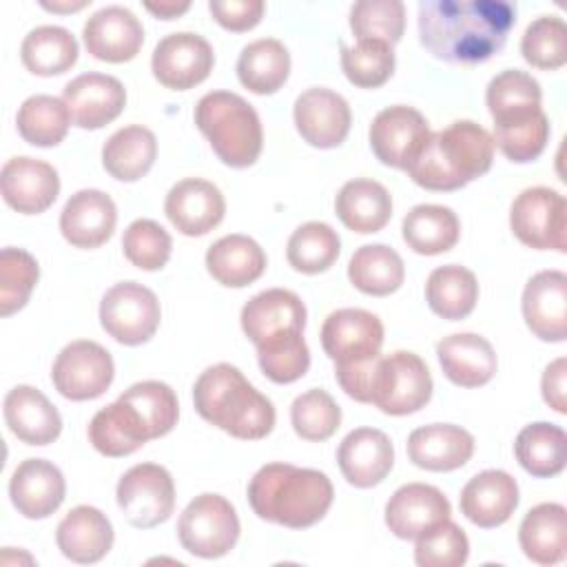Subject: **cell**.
Instances as JSON below:
<instances>
[{
    "instance_id": "cell-54",
    "label": "cell",
    "mask_w": 567,
    "mask_h": 567,
    "mask_svg": "<svg viewBox=\"0 0 567 567\" xmlns=\"http://www.w3.org/2000/svg\"><path fill=\"white\" fill-rule=\"evenodd\" d=\"M540 100H543V91L538 80L518 69L501 71L489 80L485 91V102L492 117L509 111H518V109L540 106Z\"/></svg>"
},
{
    "instance_id": "cell-46",
    "label": "cell",
    "mask_w": 567,
    "mask_h": 567,
    "mask_svg": "<svg viewBox=\"0 0 567 567\" xmlns=\"http://www.w3.org/2000/svg\"><path fill=\"white\" fill-rule=\"evenodd\" d=\"M255 348L261 372L275 383H292L310 368V350L303 332H284Z\"/></svg>"
},
{
    "instance_id": "cell-22",
    "label": "cell",
    "mask_w": 567,
    "mask_h": 567,
    "mask_svg": "<svg viewBox=\"0 0 567 567\" xmlns=\"http://www.w3.org/2000/svg\"><path fill=\"white\" fill-rule=\"evenodd\" d=\"M115 221V202L97 188H82L66 199L60 213V233L75 248H100L111 239Z\"/></svg>"
},
{
    "instance_id": "cell-30",
    "label": "cell",
    "mask_w": 567,
    "mask_h": 567,
    "mask_svg": "<svg viewBox=\"0 0 567 567\" xmlns=\"http://www.w3.org/2000/svg\"><path fill=\"white\" fill-rule=\"evenodd\" d=\"M55 543L69 560L91 565L111 551L113 525L97 507L78 505L60 520Z\"/></svg>"
},
{
    "instance_id": "cell-13",
    "label": "cell",
    "mask_w": 567,
    "mask_h": 567,
    "mask_svg": "<svg viewBox=\"0 0 567 567\" xmlns=\"http://www.w3.org/2000/svg\"><path fill=\"white\" fill-rule=\"evenodd\" d=\"M430 137L427 120L412 106L394 104L379 111L370 124V146L379 162L408 171Z\"/></svg>"
},
{
    "instance_id": "cell-34",
    "label": "cell",
    "mask_w": 567,
    "mask_h": 567,
    "mask_svg": "<svg viewBox=\"0 0 567 567\" xmlns=\"http://www.w3.org/2000/svg\"><path fill=\"white\" fill-rule=\"evenodd\" d=\"M492 120V142L507 159L516 164H527L545 151L549 140V120L540 106L512 111Z\"/></svg>"
},
{
    "instance_id": "cell-12",
    "label": "cell",
    "mask_w": 567,
    "mask_h": 567,
    "mask_svg": "<svg viewBox=\"0 0 567 567\" xmlns=\"http://www.w3.org/2000/svg\"><path fill=\"white\" fill-rule=\"evenodd\" d=\"M215 53L206 38L193 31L164 35L151 58L155 80L173 91H188L213 71Z\"/></svg>"
},
{
    "instance_id": "cell-53",
    "label": "cell",
    "mask_w": 567,
    "mask_h": 567,
    "mask_svg": "<svg viewBox=\"0 0 567 567\" xmlns=\"http://www.w3.org/2000/svg\"><path fill=\"white\" fill-rule=\"evenodd\" d=\"M467 556L470 540L450 518L416 538L414 560L419 567H461Z\"/></svg>"
},
{
    "instance_id": "cell-4",
    "label": "cell",
    "mask_w": 567,
    "mask_h": 567,
    "mask_svg": "<svg viewBox=\"0 0 567 567\" xmlns=\"http://www.w3.org/2000/svg\"><path fill=\"white\" fill-rule=\"evenodd\" d=\"M492 159V135L472 120H458L430 133L423 151L408 166V175L425 190H456L485 175Z\"/></svg>"
},
{
    "instance_id": "cell-31",
    "label": "cell",
    "mask_w": 567,
    "mask_h": 567,
    "mask_svg": "<svg viewBox=\"0 0 567 567\" xmlns=\"http://www.w3.org/2000/svg\"><path fill=\"white\" fill-rule=\"evenodd\" d=\"M334 213L352 233H379L392 217V197L374 179H350L337 193Z\"/></svg>"
},
{
    "instance_id": "cell-48",
    "label": "cell",
    "mask_w": 567,
    "mask_h": 567,
    "mask_svg": "<svg viewBox=\"0 0 567 567\" xmlns=\"http://www.w3.org/2000/svg\"><path fill=\"white\" fill-rule=\"evenodd\" d=\"M520 53L527 64L556 71L567 62V24L558 16H540L527 24Z\"/></svg>"
},
{
    "instance_id": "cell-20",
    "label": "cell",
    "mask_w": 567,
    "mask_h": 567,
    "mask_svg": "<svg viewBox=\"0 0 567 567\" xmlns=\"http://www.w3.org/2000/svg\"><path fill=\"white\" fill-rule=\"evenodd\" d=\"M164 213L182 235L202 237L221 224L226 202L213 182L186 177L168 190Z\"/></svg>"
},
{
    "instance_id": "cell-41",
    "label": "cell",
    "mask_w": 567,
    "mask_h": 567,
    "mask_svg": "<svg viewBox=\"0 0 567 567\" xmlns=\"http://www.w3.org/2000/svg\"><path fill=\"white\" fill-rule=\"evenodd\" d=\"M425 299L434 315L447 321H458L474 310L478 299V281L465 266H439L425 281Z\"/></svg>"
},
{
    "instance_id": "cell-18",
    "label": "cell",
    "mask_w": 567,
    "mask_h": 567,
    "mask_svg": "<svg viewBox=\"0 0 567 567\" xmlns=\"http://www.w3.org/2000/svg\"><path fill=\"white\" fill-rule=\"evenodd\" d=\"M62 102L75 126L93 131L106 126L122 113L126 91L124 84L113 75L82 73L64 86Z\"/></svg>"
},
{
    "instance_id": "cell-14",
    "label": "cell",
    "mask_w": 567,
    "mask_h": 567,
    "mask_svg": "<svg viewBox=\"0 0 567 567\" xmlns=\"http://www.w3.org/2000/svg\"><path fill=\"white\" fill-rule=\"evenodd\" d=\"M321 346L334 365L372 359L381 354L383 323L363 308L334 310L321 326Z\"/></svg>"
},
{
    "instance_id": "cell-29",
    "label": "cell",
    "mask_w": 567,
    "mask_h": 567,
    "mask_svg": "<svg viewBox=\"0 0 567 567\" xmlns=\"http://www.w3.org/2000/svg\"><path fill=\"white\" fill-rule=\"evenodd\" d=\"M2 408L9 430L27 445H49L62 432L60 412L38 388H11Z\"/></svg>"
},
{
    "instance_id": "cell-15",
    "label": "cell",
    "mask_w": 567,
    "mask_h": 567,
    "mask_svg": "<svg viewBox=\"0 0 567 567\" xmlns=\"http://www.w3.org/2000/svg\"><path fill=\"white\" fill-rule=\"evenodd\" d=\"M292 115L299 135L315 148H334L350 133L352 113L346 97L323 86L303 91L295 100Z\"/></svg>"
},
{
    "instance_id": "cell-36",
    "label": "cell",
    "mask_w": 567,
    "mask_h": 567,
    "mask_svg": "<svg viewBox=\"0 0 567 567\" xmlns=\"http://www.w3.org/2000/svg\"><path fill=\"white\" fill-rule=\"evenodd\" d=\"M403 241L419 255H441L456 246L461 221L441 204H419L403 217Z\"/></svg>"
},
{
    "instance_id": "cell-43",
    "label": "cell",
    "mask_w": 567,
    "mask_h": 567,
    "mask_svg": "<svg viewBox=\"0 0 567 567\" xmlns=\"http://www.w3.org/2000/svg\"><path fill=\"white\" fill-rule=\"evenodd\" d=\"M341 252V239L337 230L326 221H306L292 230L286 257L288 264L303 275H319L328 270Z\"/></svg>"
},
{
    "instance_id": "cell-51",
    "label": "cell",
    "mask_w": 567,
    "mask_h": 567,
    "mask_svg": "<svg viewBox=\"0 0 567 567\" xmlns=\"http://www.w3.org/2000/svg\"><path fill=\"white\" fill-rule=\"evenodd\" d=\"M295 432L306 441H326L341 425V408L326 390H308L290 405Z\"/></svg>"
},
{
    "instance_id": "cell-17",
    "label": "cell",
    "mask_w": 567,
    "mask_h": 567,
    "mask_svg": "<svg viewBox=\"0 0 567 567\" xmlns=\"http://www.w3.org/2000/svg\"><path fill=\"white\" fill-rule=\"evenodd\" d=\"M86 51L102 62H128L144 44V27L126 7L97 9L82 29Z\"/></svg>"
},
{
    "instance_id": "cell-7",
    "label": "cell",
    "mask_w": 567,
    "mask_h": 567,
    "mask_svg": "<svg viewBox=\"0 0 567 567\" xmlns=\"http://www.w3.org/2000/svg\"><path fill=\"white\" fill-rule=\"evenodd\" d=\"M182 547L199 558L226 556L239 538V518L230 501L219 494L195 496L177 520Z\"/></svg>"
},
{
    "instance_id": "cell-21",
    "label": "cell",
    "mask_w": 567,
    "mask_h": 567,
    "mask_svg": "<svg viewBox=\"0 0 567 567\" xmlns=\"http://www.w3.org/2000/svg\"><path fill=\"white\" fill-rule=\"evenodd\" d=\"M0 188L4 202L13 210L22 215H38L58 199L60 177L51 164L20 155L11 157L2 166Z\"/></svg>"
},
{
    "instance_id": "cell-39",
    "label": "cell",
    "mask_w": 567,
    "mask_h": 567,
    "mask_svg": "<svg viewBox=\"0 0 567 567\" xmlns=\"http://www.w3.org/2000/svg\"><path fill=\"white\" fill-rule=\"evenodd\" d=\"M290 75V53L275 38H259L246 44L237 60L239 82L257 93L270 95L284 86Z\"/></svg>"
},
{
    "instance_id": "cell-24",
    "label": "cell",
    "mask_w": 567,
    "mask_h": 567,
    "mask_svg": "<svg viewBox=\"0 0 567 567\" xmlns=\"http://www.w3.org/2000/svg\"><path fill=\"white\" fill-rule=\"evenodd\" d=\"M458 503L470 523L492 529L507 523L518 507V483L503 470H485L465 483Z\"/></svg>"
},
{
    "instance_id": "cell-42",
    "label": "cell",
    "mask_w": 567,
    "mask_h": 567,
    "mask_svg": "<svg viewBox=\"0 0 567 567\" xmlns=\"http://www.w3.org/2000/svg\"><path fill=\"white\" fill-rule=\"evenodd\" d=\"M78 40L75 35L55 24H42L31 29L20 47L22 64L42 78L60 75L69 71L78 60Z\"/></svg>"
},
{
    "instance_id": "cell-8",
    "label": "cell",
    "mask_w": 567,
    "mask_h": 567,
    "mask_svg": "<svg viewBox=\"0 0 567 567\" xmlns=\"http://www.w3.org/2000/svg\"><path fill=\"white\" fill-rule=\"evenodd\" d=\"M516 239L534 250L567 252V202L547 186H532L516 195L509 210Z\"/></svg>"
},
{
    "instance_id": "cell-27",
    "label": "cell",
    "mask_w": 567,
    "mask_h": 567,
    "mask_svg": "<svg viewBox=\"0 0 567 567\" xmlns=\"http://www.w3.org/2000/svg\"><path fill=\"white\" fill-rule=\"evenodd\" d=\"M474 454V436L452 423H432L410 432V461L430 472H452L463 467Z\"/></svg>"
},
{
    "instance_id": "cell-10",
    "label": "cell",
    "mask_w": 567,
    "mask_h": 567,
    "mask_svg": "<svg viewBox=\"0 0 567 567\" xmlns=\"http://www.w3.org/2000/svg\"><path fill=\"white\" fill-rule=\"evenodd\" d=\"M117 505L133 527L151 529L164 523L175 507V485L166 467L137 463L117 483Z\"/></svg>"
},
{
    "instance_id": "cell-37",
    "label": "cell",
    "mask_w": 567,
    "mask_h": 567,
    "mask_svg": "<svg viewBox=\"0 0 567 567\" xmlns=\"http://www.w3.org/2000/svg\"><path fill=\"white\" fill-rule=\"evenodd\" d=\"M520 467L536 478H551L565 470L567 436L556 423L536 421L525 425L514 443Z\"/></svg>"
},
{
    "instance_id": "cell-2",
    "label": "cell",
    "mask_w": 567,
    "mask_h": 567,
    "mask_svg": "<svg viewBox=\"0 0 567 567\" xmlns=\"http://www.w3.org/2000/svg\"><path fill=\"white\" fill-rule=\"evenodd\" d=\"M332 498L334 489L323 472L290 463H268L248 483L252 512L290 529H306L319 523L328 514Z\"/></svg>"
},
{
    "instance_id": "cell-49",
    "label": "cell",
    "mask_w": 567,
    "mask_h": 567,
    "mask_svg": "<svg viewBox=\"0 0 567 567\" xmlns=\"http://www.w3.org/2000/svg\"><path fill=\"white\" fill-rule=\"evenodd\" d=\"M341 69L354 86L377 89L394 73V51L385 42L359 40L354 47H341Z\"/></svg>"
},
{
    "instance_id": "cell-56",
    "label": "cell",
    "mask_w": 567,
    "mask_h": 567,
    "mask_svg": "<svg viewBox=\"0 0 567 567\" xmlns=\"http://www.w3.org/2000/svg\"><path fill=\"white\" fill-rule=\"evenodd\" d=\"M540 390L545 403L556 410L558 414L567 412V361L565 357H558L551 361L540 379Z\"/></svg>"
},
{
    "instance_id": "cell-9",
    "label": "cell",
    "mask_w": 567,
    "mask_h": 567,
    "mask_svg": "<svg viewBox=\"0 0 567 567\" xmlns=\"http://www.w3.org/2000/svg\"><path fill=\"white\" fill-rule=\"evenodd\" d=\"M162 319L155 292L137 281H120L100 301V323L124 346L146 343Z\"/></svg>"
},
{
    "instance_id": "cell-55",
    "label": "cell",
    "mask_w": 567,
    "mask_h": 567,
    "mask_svg": "<svg viewBox=\"0 0 567 567\" xmlns=\"http://www.w3.org/2000/svg\"><path fill=\"white\" fill-rule=\"evenodd\" d=\"M210 16L228 31H248L259 24L266 4L261 0H210Z\"/></svg>"
},
{
    "instance_id": "cell-32",
    "label": "cell",
    "mask_w": 567,
    "mask_h": 567,
    "mask_svg": "<svg viewBox=\"0 0 567 567\" xmlns=\"http://www.w3.org/2000/svg\"><path fill=\"white\" fill-rule=\"evenodd\" d=\"M206 270L228 288H244L266 270V252L248 235H226L206 250Z\"/></svg>"
},
{
    "instance_id": "cell-26",
    "label": "cell",
    "mask_w": 567,
    "mask_h": 567,
    "mask_svg": "<svg viewBox=\"0 0 567 567\" xmlns=\"http://www.w3.org/2000/svg\"><path fill=\"white\" fill-rule=\"evenodd\" d=\"M64 476L44 458L22 461L9 481V496L18 514L38 520L51 516L64 501Z\"/></svg>"
},
{
    "instance_id": "cell-1",
    "label": "cell",
    "mask_w": 567,
    "mask_h": 567,
    "mask_svg": "<svg viewBox=\"0 0 567 567\" xmlns=\"http://www.w3.org/2000/svg\"><path fill=\"white\" fill-rule=\"evenodd\" d=\"M516 24L507 0H423L419 4L421 44L450 64H478L498 53Z\"/></svg>"
},
{
    "instance_id": "cell-57",
    "label": "cell",
    "mask_w": 567,
    "mask_h": 567,
    "mask_svg": "<svg viewBox=\"0 0 567 567\" xmlns=\"http://www.w3.org/2000/svg\"><path fill=\"white\" fill-rule=\"evenodd\" d=\"M146 11H151L153 16L162 18V20H173L177 16H182L184 11L190 9V2H144Z\"/></svg>"
},
{
    "instance_id": "cell-28",
    "label": "cell",
    "mask_w": 567,
    "mask_h": 567,
    "mask_svg": "<svg viewBox=\"0 0 567 567\" xmlns=\"http://www.w3.org/2000/svg\"><path fill=\"white\" fill-rule=\"evenodd\" d=\"M443 374L461 388H478L496 374V352L492 343L474 332H456L436 343Z\"/></svg>"
},
{
    "instance_id": "cell-45",
    "label": "cell",
    "mask_w": 567,
    "mask_h": 567,
    "mask_svg": "<svg viewBox=\"0 0 567 567\" xmlns=\"http://www.w3.org/2000/svg\"><path fill=\"white\" fill-rule=\"evenodd\" d=\"M18 133L33 146H55L66 137L71 115L62 100L53 95H31L16 115Z\"/></svg>"
},
{
    "instance_id": "cell-58",
    "label": "cell",
    "mask_w": 567,
    "mask_h": 567,
    "mask_svg": "<svg viewBox=\"0 0 567 567\" xmlns=\"http://www.w3.org/2000/svg\"><path fill=\"white\" fill-rule=\"evenodd\" d=\"M89 2H91V0H78V2H69V0H62V2H58V0L47 2V0H42L40 4H42L47 11H53V13H71V11L84 9Z\"/></svg>"
},
{
    "instance_id": "cell-47",
    "label": "cell",
    "mask_w": 567,
    "mask_h": 567,
    "mask_svg": "<svg viewBox=\"0 0 567 567\" xmlns=\"http://www.w3.org/2000/svg\"><path fill=\"white\" fill-rule=\"evenodd\" d=\"M350 29L357 40L396 44L405 29V4L401 0H361L350 9Z\"/></svg>"
},
{
    "instance_id": "cell-25",
    "label": "cell",
    "mask_w": 567,
    "mask_h": 567,
    "mask_svg": "<svg viewBox=\"0 0 567 567\" xmlns=\"http://www.w3.org/2000/svg\"><path fill=\"white\" fill-rule=\"evenodd\" d=\"M239 319L244 334L259 346L284 332H303L306 306L292 290L270 288L250 297Z\"/></svg>"
},
{
    "instance_id": "cell-16",
    "label": "cell",
    "mask_w": 567,
    "mask_h": 567,
    "mask_svg": "<svg viewBox=\"0 0 567 567\" xmlns=\"http://www.w3.org/2000/svg\"><path fill=\"white\" fill-rule=\"evenodd\" d=\"M452 514L445 494L427 483L401 485L385 505V525L401 540H416L421 534L447 520Z\"/></svg>"
},
{
    "instance_id": "cell-40",
    "label": "cell",
    "mask_w": 567,
    "mask_h": 567,
    "mask_svg": "<svg viewBox=\"0 0 567 567\" xmlns=\"http://www.w3.org/2000/svg\"><path fill=\"white\" fill-rule=\"evenodd\" d=\"M405 266L401 255L385 244H365L354 250L348 264L350 284L372 297H385L401 288Z\"/></svg>"
},
{
    "instance_id": "cell-50",
    "label": "cell",
    "mask_w": 567,
    "mask_h": 567,
    "mask_svg": "<svg viewBox=\"0 0 567 567\" xmlns=\"http://www.w3.org/2000/svg\"><path fill=\"white\" fill-rule=\"evenodd\" d=\"M40 277L38 261L22 248L0 250V315L9 317L24 308Z\"/></svg>"
},
{
    "instance_id": "cell-33",
    "label": "cell",
    "mask_w": 567,
    "mask_h": 567,
    "mask_svg": "<svg viewBox=\"0 0 567 567\" xmlns=\"http://www.w3.org/2000/svg\"><path fill=\"white\" fill-rule=\"evenodd\" d=\"M518 543L532 563H560L567 549V509L560 503L532 507L518 527Z\"/></svg>"
},
{
    "instance_id": "cell-3",
    "label": "cell",
    "mask_w": 567,
    "mask_h": 567,
    "mask_svg": "<svg viewBox=\"0 0 567 567\" xmlns=\"http://www.w3.org/2000/svg\"><path fill=\"white\" fill-rule=\"evenodd\" d=\"M193 403L204 421L235 439L259 441L275 427L272 401L230 363H215L197 377Z\"/></svg>"
},
{
    "instance_id": "cell-23",
    "label": "cell",
    "mask_w": 567,
    "mask_h": 567,
    "mask_svg": "<svg viewBox=\"0 0 567 567\" xmlns=\"http://www.w3.org/2000/svg\"><path fill=\"white\" fill-rule=\"evenodd\" d=\"M337 463L343 478L361 489L379 485L394 465V447L385 432L357 427L341 441Z\"/></svg>"
},
{
    "instance_id": "cell-19",
    "label": "cell",
    "mask_w": 567,
    "mask_h": 567,
    "mask_svg": "<svg viewBox=\"0 0 567 567\" xmlns=\"http://www.w3.org/2000/svg\"><path fill=\"white\" fill-rule=\"evenodd\" d=\"M523 319L540 341H565L567 337V275L563 270L536 272L523 290Z\"/></svg>"
},
{
    "instance_id": "cell-5",
    "label": "cell",
    "mask_w": 567,
    "mask_h": 567,
    "mask_svg": "<svg viewBox=\"0 0 567 567\" xmlns=\"http://www.w3.org/2000/svg\"><path fill=\"white\" fill-rule=\"evenodd\" d=\"M193 117L226 166L246 168L257 162L264 131L257 111L241 95L210 91L199 97Z\"/></svg>"
},
{
    "instance_id": "cell-35",
    "label": "cell",
    "mask_w": 567,
    "mask_h": 567,
    "mask_svg": "<svg viewBox=\"0 0 567 567\" xmlns=\"http://www.w3.org/2000/svg\"><path fill=\"white\" fill-rule=\"evenodd\" d=\"M157 157V140L151 128L131 124L117 128L102 146V166L120 182L144 177Z\"/></svg>"
},
{
    "instance_id": "cell-44",
    "label": "cell",
    "mask_w": 567,
    "mask_h": 567,
    "mask_svg": "<svg viewBox=\"0 0 567 567\" xmlns=\"http://www.w3.org/2000/svg\"><path fill=\"white\" fill-rule=\"evenodd\" d=\"M120 401L133 408L148 439H159L177 425L179 405L171 385L164 381H140L120 394Z\"/></svg>"
},
{
    "instance_id": "cell-38",
    "label": "cell",
    "mask_w": 567,
    "mask_h": 567,
    "mask_svg": "<svg viewBox=\"0 0 567 567\" xmlns=\"http://www.w3.org/2000/svg\"><path fill=\"white\" fill-rule=\"evenodd\" d=\"M89 441L100 454L117 458L133 454L151 439L133 408L117 399L115 403L95 412L89 423Z\"/></svg>"
},
{
    "instance_id": "cell-6",
    "label": "cell",
    "mask_w": 567,
    "mask_h": 567,
    "mask_svg": "<svg viewBox=\"0 0 567 567\" xmlns=\"http://www.w3.org/2000/svg\"><path fill=\"white\" fill-rule=\"evenodd\" d=\"M432 396V377L425 361L408 350L379 357L372 377L370 403L392 416L419 412Z\"/></svg>"
},
{
    "instance_id": "cell-52",
    "label": "cell",
    "mask_w": 567,
    "mask_h": 567,
    "mask_svg": "<svg viewBox=\"0 0 567 567\" xmlns=\"http://www.w3.org/2000/svg\"><path fill=\"white\" fill-rule=\"evenodd\" d=\"M173 239L153 219H135L122 235L124 257L140 270H159L171 257Z\"/></svg>"
},
{
    "instance_id": "cell-11",
    "label": "cell",
    "mask_w": 567,
    "mask_h": 567,
    "mask_svg": "<svg viewBox=\"0 0 567 567\" xmlns=\"http://www.w3.org/2000/svg\"><path fill=\"white\" fill-rule=\"evenodd\" d=\"M115 374L113 357L95 341L78 339L60 350L51 368L55 390L71 401H91L102 396Z\"/></svg>"
}]
</instances>
